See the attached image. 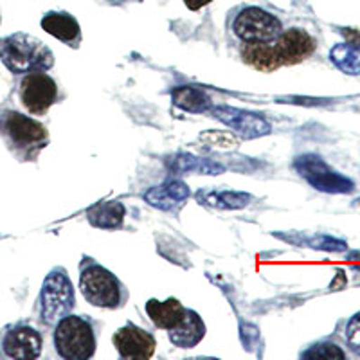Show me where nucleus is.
<instances>
[{
  "mask_svg": "<svg viewBox=\"0 0 360 360\" xmlns=\"http://www.w3.org/2000/svg\"><path fill=\"white\" fill-rule=\"evenodd\" d=\"M79 290L86 303L105 310H119L130 299L127 285L90 256H83L79 262Z\"/></svg>",
  "mask_w": 360,
  "mask_h": 360,
  "instance_id": "f257e3e1",
  "label": "nucleus"
},
{
  "mask_svg": "<svg viewBox=\"0 0 360 360\" xmlns=\"http://www.w3.org/2000/svg\"><path fill=\"white\" fill-rule=\"evenodd\" d=\"M101 323L89 315H65L53 332L54 349L63 360H89L96 355Z\"/></svg>",
  "mask_w": 360,
  "mask_h": 360,
  "instance_id": "f03ea898",
  "label": "nucleus"
},
{
  "mask_svg": "<svg viewBox=\"0 0 360 360\" xmlns=\"http://www.w3.org/2000/svg\"><path fill=\"white\" fill-rule=\"evenodd\" d=\"M225 25L238 45L274 41L283 31L281 20L258 6L234 8Z\"/></svg>",
  "mask_w": 360,
  "mask_h": 360,
  "instance_id": "7ed1b4c3",
  "label": "nucleus"
},
{
  "mask_svg": "<svg viewBox=\"0 0 360 360\" xmlns=\"http://www.w3.org/2000/svg\"><path fill=\"white\" fill-rule=\"evenodd\" d=\"M0 60L15 74L49 70L54 65L53 51L41 40L24 33H15L0 40Z\"/></svg>",
  "mask_w": 360,
  "mask_h": 360,
  "instance_id": "20e7f679",
  "label": "nucleus"
},
{
  "mask_svg": "<svg viewBox=\"0 0 360 360\" xmlns=\"http://www.w3.org/2000/svg\"><path fill=\"white\" fill-rule=\"evenodd\" d=\"M0 131L22 160L34 159L49 144V131L44 124L20 112L8 110L0 115Z\"/></svg>",
  "mask_w": 360,
  "mask_h": 360,
  "instance_id": "39448f33",
  "label": "nucleus"
},
{
  "mask_svg": "<svg viewBox=\"0 0 360 360\" xmlns=\"http://www.w3.org/2000/svg\"><path fill=\"white\" fill-rule=\"evenodd\" d=\"M38 303H40V319L45 326H56L58 321H62L74 310L76 304L74 287L65 269L56 266L47 274L41 285Z\"/></svg>",
  "mask_w": 360,
  "mask_h": 360,
  "instance_id": "423d86ee",
  "label": "nucleus"
},
{
  "mask_svg": "<svg viewBox=\"0 0 360 360\" xmlns=\"http://www.w3.org/2000/svg\"><path fill=\"white\" fill-rule=\"evenodd\" d=\"M18 96L25 110L33 115H45L54 103L60 99V89L56 79L45 72V70H33L24 74Z\"/></svg>",
  "mask_w": 360,
  "mask_h": 360,
  "instance_id": "0eeeda50",
  "label": "nucleus"
},
{
  "mask_svg": "<svg viewBox=\"0 0 360 360\" xmlns=\"http://www.w3.org/2000/svg\"><path fill=\"white\" fill-rule=\"evenodd\" d=\"M44 337L29 324H13L0 333V355L13 360H33L41 355Z\"/></svg>",
  "mask_w": 360,
  "mask_h": 360,
  "instance_id": "6e6552de",
  "label": "nucleus"
},
{
  "mask_svg": "<svg viewBox=\"0 0 360 360\" xmlns=\"http://www.w3.org/2000/svg\"><path fill=\"white\" fill-rule=\"evenodd\" d=\"M317 49V40L301 27L283 29L274 41V53L281 67L301 63Z\"/></svg>",
  "mask_w": 360,
  "mask_h": 360,
  "instance_id": "1a4fd4ad",
  "label": "nucleus"
},
{
  "mask_svg": "<svg viewBox=\"0 0 360 360\" xmlns=\"http://www.w3.org/2000/svg\"><path fill=\"white\" fill-rule=\"evenodd\" d=\"M115 349L121 359L131 360H146L155 355L157 340L153 333L144 328H139L134 323H127L121 326L112 337Z\"/></svg>",
  "mask_w": 360,
  "mask_h": 360,
  "instance_id": "9d476101",
  "label": "nucleus"
},
{
  "mask_svg": "<svg viewBox=\"0 0 360 360\" xmlns=\"http://www.w3.org/2000/svg\"><path fill=\"white\" fill-rule=\"evenodd\" d=\"M295 168L304 179L321 191H349L352 184L328 168L321 157L304 155L295 160Z\"/></svg>",
  "mask_w": 360,
  "mask_h": 360,
  "instance_id": "9b49d317",
  "label": "nucleus"
},
{
  "mask_svg": "<svg viewBox=\"0 0 360 360\" xmlns=\"http://www.w3.org/2000/svg\"><path fill=\"white\" fill-rule=\"evenodd\" d=\"M41 29L45 33L69 45L72 49H78L82 44V27L78 20L65 11H49L41 18Z\"/></svg>",
  "mask_w": 360,
  "mask_h": 360,
  "instance_id": "f8f14e48",
  "label": "nucleus"
},
{
  "mask_svg": "<svg viewBox=\"0 0 360 360\" xmlns=\"http://www.w3.org/2000/svg\"><path fill=\"white\" fill-rule=\"evenodd\" d=\"M189 198V188L180 180H169L144 193V200L153 207L168 213H176Z\"/></svg>",
  "mask_w": 360,
  "mask_h": 360,
  "instance_id": "ddd939ff",
  "label": "nucleus"
},
{
  "mask_svg": "<svg viewBox=\"0 0 360 360\" xmlns=\"http://www.w3.org/2000/svg\"><path fill=\"white\" fill-rule=\"evenodd\" d=\"M205 332H207V328H205V323L200 317V314H197L191 308H186L184 319L180 321L179 326L169 330L168 337L173 346H176V348L191 349L202 342V339L205 337Z\"/></svg>",
  "mask_w": 360,
  "mask_h": 360,
  "instance_id": "4468645a",
  "label": "nucleus"
},
{
  "mask_svg": "<svg viewBox=\"0 0 360 360\" xmlns=\"http://www.w3.org/2000/svg\"><path fill=\"white\" fill-rule=\"evenodd\" d=\"M144 308H146L150 321L164 332H169L175 326H179L186 314V307L176 297H168L166 301L150 299Z\"/></svg>",
  "mask_w": 360,
  "mask_h": 360,
  "instance_id": "2eb2a0df",
  "label": "nucleus"
},
{
  "mask_svg": "<svg viewBox=\"0 0 360 360\" xmlns=\"http://www.w3.org/2000/svg\"><path fill=\"white\" fill-rule=\"evenodd\" d=\"M127 209L119 202H101L89 211V221L99 229H115L121 227Z\"/></svg>",
  "mask_w": 360,
  "mask_h": 360,
  "instance_id": "dca6fc26",
  "label": "nucleus"
},
{
  "mask_svg": "<svg viewBox=\"0 0 360 360\" xmlns=\"http://www.w3.org/2000/svg\"><path fill=\"white\" fill-rule=\"evenodd\" d=\"M332 62L337 69L346 74H360V44L356 41H344L337 44L330 53Z\"/></svg>",
  "mask_w": 360,
  "mask_h": 360,
  "instance_id": "f3484780",
  "label": "nucleus"
},
{
  "mask_svg": "<svg viewBox=\"0 0 360 360\" xmlns=\"http://www.w3.org/2000/svg\"><path fill=\"white\" fill-rule=\"evenodd\" d=\"M231 112H233L234 115L218 114V117H220L221 121H225L229 127L236 128L238 131L242 130L243 135H247V137H252V135L256 137V135H262L270 130V127L263 121V119L254 117L252 114H243V112H238V110H231Z\"/></svg>",
  "mask_w": 360,
  "mask_h": 360,
  "instance_id": "a211bd4d",
  "label": "nucleus"
},
{
  "mask_svg": "<svg viewBox=\"0 0 360 360\" xmlns=\"http://www.w3.org/2000/svg\"><path fill=\"white\" fill-rule=\"evenodd\" d=\"M344 339L348 348L355 353L356 356H360V311L355 314L352 319L346 324V333H344Z\"/></svg>",
  "mask_w": 360,
  "mask_h": 360,
  "instance_id": "6ab92c4d",
  "label": "nucleus"
},
{
  "mask_svg": "<svg viewBox=\"0 0 360 360\" xmlns=\"http://www.w3.org/2000/svg\"><path fill=\"white\" fill-rule=\"evenodd\" d=\"M303 359H308V356H317V359H344V352L335 346V344H330V342H323V344H315L314 348H310L308 352H304Z\"/></svg>",
  "mask_w": 360,
  "mask_h": 360,
  "instance_id": "aec40b11",
  "label": "nucleus"
},
{
  "mask_svg": "<svg viewBox=\"0 0 360 360\" xmlns=\"http://www.w3.org/2000/svg\"><path fill=\"white\" fill-rule=\"evenodd\" d=\"M186 6H188V9H191V11H198V9H202L204 6L211 4L213 0H182Z\"/></svg>",
  "mask_w": 360,
  "mask_h": 360,
  "instance_id": "412c9836",
  "label": "nucleus"
},
{
  "mask_svg": "<svg viewBox=\"0 0 360 360\" xmlns=\"http://www.w3.org/2000/svg\"><path fill=\"white\" fill-rule=\"evenodd\" d=\"M124 2H135V0H124Z\"/></svg>",
  "mask_w": 360,
  "mask_h": 360,
  "instance_id": "4be33fe9",
  "label": "nucleus"
}]
</instances>
